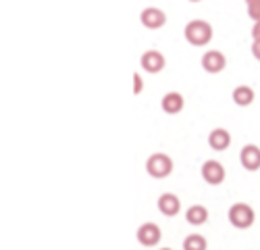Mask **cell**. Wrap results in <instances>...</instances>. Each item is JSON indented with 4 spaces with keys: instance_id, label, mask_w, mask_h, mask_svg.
I'll use <instances>...</instances> for the list:
<instances>
[{
    "instance_id": "1",
    "label": "cell",
    "mask_w": 260,
    "mask_h": 250,
    "mask_svg": "<svg viewBox=\"0 0 260 250\" xmlns=\"http://www.w3.org/2000/svg\"><path fill=\"white\" fill-rule=\"evenodd\" d=\"M212 25L204 19H191L187 21V25L183 29L185 40L189 42L191 46H206L208 42L212 40Z\"/></svg>"
},
{
    "instance_id": "2",
    "label": "cell",
    "mask_w": 260,
    "mask_h": 250,
    "mask_svg": "<svg viewBox=\"0 0 260 250\" xmlns=\"http://www.w3.org/2000/svg\"><path fill=\"white\" fill-rule=\"evenodd\" d=\"M227 217H229V223H231L235 229H248L250 225H254V219H256L254 208H252L250 204H246V202H235V204H231Z\"/></svg>"
},
{
    "instance_id": "3",
    "label": "cell",
    "mask_w": 260,
    "mask_h": 250,
    "mask_svg": "<svg viewBox=\"0 0 260 250\" xmlns=\"http://www.w3.org/2000/svg\"><path fill=\"white\" fill-rule=\"evenodd\" d=\"M146 171L150 177H154V179H162L167 175H171L173 171V159L165 152H154V154H150L148 161H146Z\"/></svg>"
},
{
    "instance_id": "4",
    "label": "cell",
    "mask_w": 260,
    "mask_h": 250,
    "mask_svg": "<svg viewBox=\"0 0 260 250\" xmlns=\"http://www.w3.org/2000/svg\"><path fill=\"white\" fill-rule=\"evenodd\" d=\"M136 238H138V242H140L142 246L150 248V246H156V244L160 242L162 232H160V227H158L156 223H150V221H148V223H144V225L138 227Z\"/></svg>"
},
{
    "instance_id": "5",
    "label": "cell",
    "mask_w": 260,
    "mask_h": 250,
    "mask_svg": "<svg viewBox=\"0 0 260 250\" xmlns=\"http://www.w3.org/2000/svg\"><path fill=\"white\" fill-rule=\"evenodd\" d=\"M140 21H142V25L148 27V29H160L167 23V13L158 7H146L140 13Z\"/></svg>"
},
{
    "instance_id": "6",
    "label": "cell",
    "mask_w": 260,
    "mask_h": 250,
    "mask_svg": "<svg viewBox=\"0 0 260 250\" xmlns=\"http://www.w3.org/2000/svg\"><path fill=\"white\" fill-rule=\"evenodd\" d=\"M140 65H142V69H144L146 73L156 75V73H160V71L165 69L167 60H165L162 52H158V50H154V48H152V50H146V52L142 54Z\"/></svg>"
},
{
    "instance_id": "7",
    "label": "cell",
    "mask_w": 260,
    "mask_h": 250,
    "mask_svg": "<svg viewBox=\"0 0 260 250\" xmlns=\"http://www.w3.org/2000/svg\"><path fill=\"white\" fill-rule=\"evenodd\" d=\"M200 173H202L204 181L210 183V185H219V183L225 181V167H223L219 161H212V159L206 161V163L202 165Z\"/></svg>"
},
{
    "instance_id": "8",
    "label": "cell",
    "mask_w": 260,
    "mask_h": 250,
    "mask_svg": "<svg viewBox=\"0 0 260 250\" xmlns=\"http://www.w3.org/2000/svg\"><path fill=\"white\" fill-rule=\"evenodd\" d=\"M227 67V58L221 50H208L202 56V69L208 73H221Z\"/></svg>"
},
{
    "instance_id": "9",
    "label": "cell",
    "mask_w": 260,
    "mask_h": 250,
    "mask_svg": "<svg viewBox=\"0 0 260 250\" xmlns=\"http://www.w3.org/2000/svg\"><path fill=\"white\" fill-rule=\"evenodd\" d=\"M240 163L246 171H258L260 169V148L256 144H246L240 152Z\"/></svg>"
},
{
    "instance_id": "10",
    "label": "cell",
    "mask_w": 260,
    "mask_h": 250,
    "mask_svg": "<svg viewBox=\"0 0 260 250\" xmlns=\"http://www.w3.org/2000/svg\"><path fill=\"white\" fill-rule=\"evenodd\" d=\"M158 211L167 217H175L179 215L181 211V200L177 194H171V192H165L158 196Z\"/></svg>"
},
{
    "instance_id": "11",
    "label": "cell",
    "mask_w": 260,
    "mask_h": 250,
    "mask_svg": "<svg viewBox=\"0 0 260 250\" xmlns=\"http://www.w3.org/2000/svg\"><path fill=\"white\" fill-rule=\"evenodd\" d=\"M183 104H185V100H183V96L179 92H167L162 96V100H160V109L167 115H177V113H181Z\"/></svg>"
},
{
    "instance_id": "12",
    "label": "cell",
    "mask_w": 260,
    "mask_h": 250,
    "mask_svg": "<svg viewBox=\"0 0 260 250\" xmlns=\"http://www.w3.org/2000/svg\"><path fill=\"white\" fill-rule=\"evenodd\" d=\"M208 144L212 150H227L231 146V134L225 130V128H216L208 134Z\"/></svg>"
},
{
    "instance_id": "13",
    "label": "cell",
    "mask_w": 260,
    "mask_h": 250,
    "mask_svg": "<svg viewBox=\"0 0 260 250\" xmlns=\"http://www.w3.org/2000/svg\"><path fill=\"white\" fill-rule=\"evenodd\" d=\"M185 221L189 225H204L208 221V208L202 206V204H193L187 208V213H185Z\"/></svg>"
},
{
    "instance_id": "14",
    "label": "cell",
    "mask_w": 260,
    "mask_h": 250,
    "mask_svg": "<svg viewBox=\"0 0 260 250\" xmlns=\"http://www.w3.org/2000/svg\"><path fill=\"white\" fill-rule=\"evenodd\" d=\"M233 102L237 104V107H250V104L254 102V90L250 86H237L231 94Z\"/></svg>"
},
{
    "instance_id": "15",
    "label": "cell",
    "mask_w": 260,
    "mask_h": 250,
    "mask_svg": "<svg viewBox=\"0 0 260 250\" xmlns=\"http://www.w3.org/2000/svg\"><path fill=\"white\" fill-rule=\"evenodd\" d=\"M181 246L183 250H208V240L200 234H189Z\"/></svg>"
},
{
    "instance_id": "16",
    "label": "cell",
    "mask_w": 260,
    "mask_h": 250,
    "mask_svg": "<svg viewBox=\"0 0 260 250\" xmlns=\"http://www.w3.org/2000/svg\"><path fill=\"white\" fill-rule=\"evenodd\" d=\"M142 92H144V79H142L140 73H134V94L138 96Z\"/></svg>"
},
{
    "instance_id": "17",
    "label": "cell",
    "mask_w": 260,
    "mask_h": 250,
    "mask_svg": "<svg viewBox=\"0 0 260 250\" xmlns=\"http://www.w3.org/2000/svg\"><path fill=\"white\" fill-rule=\"evenodd\" d=\"M248 7V17L254 21H260V5H246Z\"/></svg>"
},
{
    "instance_id": "18",
    "label": "cell",
    "mask_w": 260,
    "mask_h": 250,
    "mask_svg": "<svg viewBox=\"0 0 260 250\" xmlns=\"http://www.w3.org/2000/svg\"><path fill=\"white\" fill-rule=\"evenodd\" d=\"M252 54L256 60H260V40H254L252 42Z\"/></svg>"
},
{
    "instance_id": "19",
    "label": "cell",
    "mask_w": 260,
    "mask_h": 250,
    "mask_svg": "<svg viewBox=\"0 0 260 250\" xmlns=\"http://www.w3.org/2000/svg\"><path fill=\"white\" fill-rule=\"evenodd\" d=\"M252 40H260V21L252 25Z\"/></svg>"
},
{
    "instance_id": "20",
    "label": "cell",
    "mask_w": 260,
    "mask_h": 250,
    "mask_svg": "<svg viewBox=\"0 0 260 250\" xmlns=\"http://www.w3.org/2000/svg\"><path fill=\"white\" fill-rule=\"evenodd\" d=\"M246 5H260V0H246Z\"/></svg>"
},
{
    "instance_id": "21",
    "label": "cell",
    "mask_w": 260,
    "mask_h": 250,
    "mask_svg": "<svg viewBox=\"0 0 260 250\" xmlns=\"http://www.w3.org/2000/svg\"><path fill=\"white\" fill-rule=\"evenodd\" d=\"M189 3H200V0H189Z\"/></svg>"
},
{
    "instance_id": "22",
    "label": "cell",
    "mask_w": 260,
    "mask_h": 250,
    "mask_svg": "<svg viewBox=\"0 0 260 250\" xmlns=\"http://www.w3.org/2000/svg\"><path fill=\"white\" fill-rule=\"evenodd\" d=\"M160 250H171V248H160Z\"/></svg>"
}]
</instances>
